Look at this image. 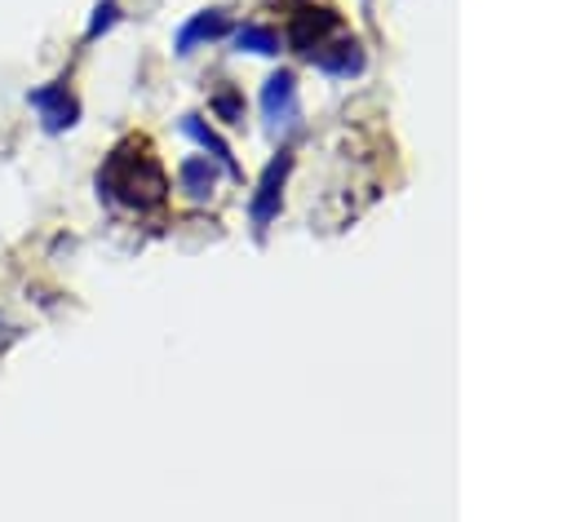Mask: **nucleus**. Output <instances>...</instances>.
<instances>
[{"mask_svg": "<svg viewBox=\"0 0 567 522\" xmlns=\"http://www.w3.org/2000/svg\"><path fill=\"white\" fill-rule=\"evenodd\" d=\"M97 190H102L106 199L124 203V208L146 212V208L164 203L168 177H164L159 159L146 150V142H124V146H115V150L106 155V164L97 168Z\"/></svg>", "mask_w": 567, "mask_h": 522, "instance_id": "obj_1", "label": "nucleus"}, {"mask_svg": "<svg viewBox=\"0 0 567 522\" xmlns=\"http://www.w3.org/2000/svg\"><path fill=\"white\" fill-rule=\"evenodd\" d=\"M31 106L40 111V119H44V128H49V133L71 128V124H75V115H80V106H75V97L66 93V84H62V80H58V84H49V88H35V93H31Z\"/></svg>", "mask_w": 567, "mask_h": 522, "instance_id": "obj_2", "label": "nucleus"}, {"mask_svg": "<svg viewBox=\"0 0 567 522\" xmlns=\"http://www.w3.org/2000/svg\"><path fill=\"white\" fill-rule=\"evenodd\" d=\"M284 173H288V159H275V164L266 168V177H261V195L252 199V217H257V226H266V221H270V212L279 208V186H284Z\"/></svg>", "mask_w": 567, "mask_h": 522, "instance_id": "obj_3", "label": "nucleus"}, {"mask_svg": "<svg viewBox=\"0 0 567 522\" xmlns=\"http://www.w3.org/2000/svg\"><path fill=\"white\" fill-rule=\"evenodd\" d=\"M221 31H226L221 13H199V18L177 35V53H190V49H195V40H213V35H221Z\"/></svg>", "mask_w": 567, "mask_h": 522, "instance_id": "obj_4", "label": "nucleus"}, {"mask_svg": "<svg viewBox=\"0 0 567 522\" xmlns=\"http://www.w3.org/2000/svg\"><path fill=\"white\" fill-rule=\"evenodd\" d=\"M182 186H186L195 199H204V195L213 190V164H208V159H186V164H182Z\"/></svg>", "mask_w": 567, "mask_h": 522, "instance_id": "obj_5", "label": "nucleus"}, {"mask_svg": "<svg viewBox=\"0 0 567 522\" xmlns=\"http://www.w3.org/2000/svg\"><path fill=\"white\" fill-rule=\"evenodd\" d=\"M261 106H266V115H270V119H279V111H288V106H292V75H275V80L266 84Z\"/></svg>", "mask_w": 567, "mask_h": 522, "instance_id": "obj_6", "label": "nucleus"}, {"mask_svg": "<svg viewBox=\"0 0 567 522\" xmlns=\"http://www.w3.org/2000/svg\"><path fill=\"white\" fill-rule=\"evenodd\" d=\"M235 44H239V49H252V53H275V49H279V35H275L270 27H244V31L235 35Z\"/></svg>", "mask_w": 567, "mask_h": 522, "instance_id": "obj_7", "label": "nucleus"}, {"mask_svg": "<svg viewBox=\"0 0 567 522\" xmlns=\"http://www.w3.org/2000/svg\"><path fill=\"white\" fill-rule=\"evenodd\" d=\"M111 22H115V4H111V0H102V4H97V18H93V27H89V35H97V31H106Z\"/></svg>", "mask_w": 567, "mask_h": 522, "instance_id": "obj_8", "label": "nucleus"}]
</instances>
